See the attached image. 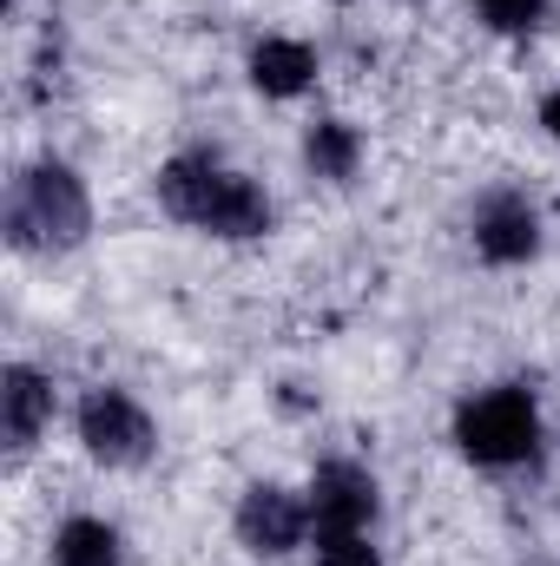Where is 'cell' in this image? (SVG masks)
<instances>
[{
	"label": "cell",
	"instance_id": "cell-11",
	"mask_svg": "<svg viewBox=\"0 0 560 566\" xmlns=\"http://www.w3.org/2000/svg\"><path fill=\"white\" fill-rule=\"evenodd\" d=\"M303 158H310L317 178H350L356 158H363V139H356V126H343V119H317L310 139H303Z\"/></svg>",
	"mask_w": 560,
	"mask_h": 566
},
{
	"label": "cell",
	"instance_id": "cell-8",
	"mask_svg": "<svg viewBox=\"0 0 560 566\" xmlns=\"http://www.w3.org/2000/svg\"><path fill=\"white\" fill-rule=\"evenodd\" d=\"M53 416V382L27 363H7L0 376V428H7V448H33L40 428Z\"/></svg>",
	"mask_w": 560,
	"mask_h": 566
},
{
	"label": "cell",
	"instance_id": "cell-10",
	"mask_svg": "<svg viewBox=\"0 0 560 566\" xmlns=\"http://www.w3.org/2000/svg\"><path fill=\"white\" fill-rule=\"evenodd\" d=\"M53 566H120V534L93 514H73L53 534Z\"/></svg>",
	"mask_w": 560,
	"mask_h": 566
},
{
	"label": "cell",
	"instance_id": "cell-2",
	"mask_svg": "<svg viewBox=\"0 0 560 566\" xmlns=\"http://www.w3.org/2000/svg\"><path fill=\"white\" fill-rule=\"evenodd\" d=\"M455 448L481 468H515L541 448V409L528 389H481L455 409Z\"/></svg>",
	"mask_w": 560,
	"mask_h": 566
},
{
	"label": "cell",
	"instance_id": "cell-12",
	"mask_svg": "<svg viewBox=\"0 0 560 566\" xmlns=\"http://www.w3.org/2000/svg\"><path fill=\"white\" fill-rule=\"evenodd\" d=\"M541 13H548V0H481V20L495 33H535Z\"/></svg>",
	"mask_w": 560,
	"mask_h": 566
},
{
	"label": "cell",
	"instance_id": "cell-7",
	"mask_svg": "<svg viewBox=\"0 0 560 566\" xmlns=\"http://www.w3.org/2000/svg\"><path fill=\"white\" fill-rule=\"evenodd\" d=\"M475 251H481L488 264H528V258L541 251V218H535V205L515 198V191L481 198V211H475Z\"/></svg>",
	"mask_w": 560,
	"mask_h": 566
},
{
	"label": "cell",
	"instance_id": "cell-14",
	"mask_svg": "<svg viewBox=\"0 0 560 566\" xmlns=\"http://www.w3.org/2000/svg\"><path fill=\"white\" fill-rule=\"evenodd\" d=\"M541 126H548V139H560V86L541 99Z\"/></svg>",
	"mask_w": 560,
	"mask_h": 566
},
{
	"label": "cell",
	"instance_id": "cell-3",
	"mask_svg": "<svg viewBox=\"0 0 560 566\" xmlns=\"http://www.w3.org/2000/svg\"><path fill=\"white\" fill-rule=\"evenodd\" d=\"M80 441L106 468H139L145 454H152V416L126 389H93L80 402Z\"/></svg>",
	"mask_w": 560,
	"mask_h": 566
},
{
	"label": "cell",
	"instance_id": "cell-13",
	"mask_svg": "<svg viewBox=\"0 0 560 566\" xmlns=\"http://www.w3.org/2000/svg\"><path fill=\"white\" fill-rule=\"evenodd\" d=\"M317 566H383L370 534H317Z\"/></svg>",
	"mask_w": 560,
	"mask_h": 566
},
{
	"label": "cell",
	"instance_id": "cell-4",
	"mask_svg": "<svg viewBox=\"0 0 560 566\" xmlns=\"http://www.w3.org/2000/svg\"><path fill=\"white\" fill-rule=\"evenodd\" d=\"M376 521V481L356 461H323L310 481V527L317 534H370Z\"/></svg>",
	"mask_w": 560,
	"mask_h": 566
},
{
	"label": "cell",
	"instance_id": "cell-9",
	"mask_svg": "<svg viewBox=\"0 0 560 566\" xmlns=\"http://www.w3.org/2000/svg\"><path fill=\"white\" fill-rule=\"evenodd\" d=\"M310 80H317V53H310L303 40L271 33V40L251 46V86H258L265 99H297Z\"/></svg>",
	"mask_w": 560,
	"mask_h": 566
},
{
	"label": "cell",
	"instance_id": "cell-1",
	"mask_svg": "<svg viewBox=\"0 0 560 566\" xmlns=\"http://www.w3.org/2000/svg\"><path fill=\"white\" fill-rule=\"evenodd\" d=\"M93 231L86 185L66 165H27L7 191V238L20 251H73Z\"/></svg>",
	"mask_w": 560,
	"mask_h": 566
},
{
	"label": "cell",
	"instance_id": "cell-6",
	"mask_svg": "<svg viewBox=\"0 0 560 566\" xmlns=\"http://www.w3.org/2000/svg\"><path fill=\"white\" fill-rule=\"evenodd\" d=\"M303 534H310V501L283 494L271 481L245 488V501H238V541H245L251 554H290Z\"/></svg>",
	"mask_w": 560,
	"mask_h": 566
},
{
	"label": "cell",
	"instance_id": "cell-5",
	"mask_svg": "<svg viewBox=\"0 0 560 566\" xmlns=\"http://www.w3.org/2000/svg\"><path fill=\"white\" fill-rule=\"evenodd\" d=\"M231 178H238V171H225L211 151H185V158H172V165L158 171V205H165L178 224L211 231V218H218V205H225Z\"/></svg>",
	"mask_w": 560,
	"mask_h": 566
}]
</instances>
